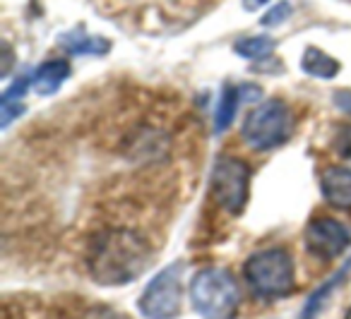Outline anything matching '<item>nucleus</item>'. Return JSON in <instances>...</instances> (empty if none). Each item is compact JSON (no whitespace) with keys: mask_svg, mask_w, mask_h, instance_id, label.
<instances>
[{"mask_svg":"<svg viewBox=\"0 0 351 319\" xmlns=\"http://www.w3.org/2000/svg\"><path fill=\"white\" fill-rule=\"evenodd\" d=\"M289 15H291V5H289V3H279V5L269 8V10L265 12V15H263V25L265 27H274V25H279V22L287 20Z\"/></svg>","mask_w":351,"mask_h":319,"instance_id":"dca6fc26","label":"nucleus"},{"mask_svg":"<svg viewBox=\"0 0 351 319\" xmlns=\"http://www.w3.org/2000/svg\"><path fill=\"white\" fill-rule=\"evenodd\" d=\"M303 73L320 79H332L339 73V63L332 55H327L325 51L315 49V46H308L306 53H303Z\"/></svg>","mask_w":351,"mask_h":319,"instance_id":"9d476101","label":"nucleus"},{"mask_svg":"<svg viewBox=\"0 0 351 319\" xmlns=\"http://www.w3.org/2000/svg\"><path fill=\"white\" fill-rule=\"evenodd\" d=\"M248 180L250 170L243 161L219 156L212 168V194L217 204L229 214H241L248 202Z\"/></svg>","mask_w":351,"mask_h":319,"instance_id":"423d86ee","label":"nucleus"},{"mask_svg":"<svg viewBox=\"0 0 351 319\" xmlns=\"http://www.w3.org/2000/svg\"><path fill=\"white\" fill-rule=\"evenodd\" d=\"M267 0H245V5H248V10H255V8H260V5H265Z\"/></svg>","mask_w":351,"mask_h":319,"instance_id":"6ab92c4d","label":"nucleus"},{"mask_svg":"<svg viewBox=\"0 0 351 319\" xmlns=\"http://www.w3.org/2000/svg\"><path fill=\"white\" fill-rule=\"evenodd\" d=\"M289 132H291V116H289V108L277 99L255 106L245 116V123L241 127L243 140L258 151H267L284 144Z\"/></svg>","mask_w":351,"mask_h":319,"instance_id":"7ed1b4c3","label":"nucleus"},{"mask_svg":"<svg viewBox=\"0 0 351 319\" xmlns=\"http://www.w3.org/2000/svg\"><path fill=\"white\" fill-rule=\"evenodd\" d=\"M181 276L183 264L176 261V264H169L166 269H161L149 281V285H147L140 298V312L147 319H171L181 312Z\"/></svg>","mask_w":351,"mask_h":319,"instance_id":"39448f33","label":"nucleus"},{"mask_svg":"<svg viewBox=\"0 0 351 319\" xmlns=\"http://www.w3.org/2000/svg\"><path fill=\"white\" fill-rule=\"evenodd\" d=\"M245 279L255 293L279 298L293 288V261L284 250H265L245 261Z\"/></svg>","mask_w":351,"mask_h":319,"instance_id":"20e7f679","label":"nucleus"},{"mask_svg":"<svg viewBox=\"0 0 351 319\" xmlns=\"http://www.w3.org/2000/svg\"><path fill=\"white\" fill-rule=\"evenodd\" d=\"M191 300L202 319H231L239 307V285L226 269H202L193 279Z\"/></svg>","mask_w":351,"mask_h":319,"instance_id":"f03ea898","label":"nucleus"},{"mask_svg":"<svg viewBox=\"0 0 351 319\" xmlns=\"http://www.w3.org/2000/svg\"><path fill=\"white\" fill-rule=\"evenodd\" d=\"M68 77H70L68 63H63V60H49V63H44L36 70L32 84H34V92L39 94V97H51V94L58 92L60 84Z\"/></svg>","mask_w":351,"mask_h":319,"instance_id":"1a4fd4ad","label":"nucleus"},{"mask_svg":"<svg viewBox=\"0 0 351 319\" xmlns=\"http://www.w3.org/2000/svg\"><path fill=\"white\" fill-rule=\"evenodd\" d=\"M272 49H274V41L269 36H250V39L236 41V53L248 60L265 58L267 53H272Z\"/></svg>","mask_w":351,"mask_h":319,"instance_id":"4468645a","label":"nucleus"},{"mask_svg":"<svg viewBox=\"0 0 351 319\" xmlns=\"http://www.w3.org/2000/svg\"><path fill=\"white\" fill-rule=\"evenodd\" d=\"M82 319H130V317H125L121 309H113V307L101 305V307H92Z\"/></svg>","mask_w":351,"mask_h":319,"instance_id":"f3484780","label":"nucleus"},{"mask_svg":"<svg viewBox=\"0 0 351 319\" xmlns=\"http://www.w3.org/2000/svg\"><path fill=\"white\" fill-rule=\"evenodd\" d=\"M349 269H351V261L349 264H344L341 266L337 274H332V279L327 281V283H322L320 288L315 290V293L308 298V303H306V307H303V317L301 319H315L317 317V312L322 309V305L327 303V298H330V293L337 288V285L341 283V279H344L346 274H349Z\"/></svg>","mask_w":351,"mask_h":319,"instance_id":"f8f14e48","label":"nucleus"},{"mask_svg":"<svg viewBox=\"0 0 351 319\" xmlns=\"http://www.w3.org/2000/svg\"><path fill=\"white\" fill-rule=\"evenodd\" d=\"M351 233L335 218H313L306 228V245L317 257H337L349 247Z\"/></svg>","mask_w":351,"mask_h":319,"instance_id":"0eeeda50","label":"nucleus"},{"mask_svg":"<svg viewBox=\"0 0 351 319\" xmlns=\"http://www.w3.org/2000/svg\"><path fill=\"white\" fill-rule=\"evenodd\" d=\"M346 319H351V309H349V314H346Z\"/></svg>","mask_w":351,"mask_h":319,"instance_id":"aec40b11","label":"nucleus"},{"mask_svg":"<svg viewBox=\"0 0 351 319\" xmlns=\"http://www.w3.org/2000/svg\"><path fill=\"white\" fill-rule=\"evenodd\" d=\"M149 255V245L142 235L128 228H113L94 240L89 271L101 285H125L147 269Z\"/></svg>","mask_w":351,"mask_h":319,"instance_id":"f257e3e1","label":"nucleus"},{"mask_svg":"<svg viewBox=\"0 0 351 319\" xmlns=\"http://www.w3.org/2000/svg\"><path fill=\"white\" fill-rule=\"evenodd\" d=\"M241 103V89L236 87H224L219 99V106H217V116H215V130L217 132H224L226 127L231 125L236 116V108Z\"/></svg>","mask_w":351,"mask_h":319,"instance_id":"ddd939ff","label":"nucleus"},{"mask_svg":"<svg viewBox=\"0 0 351 319\" xmlns=\"http://www.w3.org/2000/svg\"><path fill=\"white\" fill-rule=\"evenodd\" d=\"M65 49L70 51L73 55H101L108 53L111 44L108 39H101V36H87L84 31H73V34L63 36Z\"/></svg>","mask_w":351,"mask_h":319,"instance_id":"9b49d317","label":"nucleus"},{"mask_svg":"<svg viewBox=\"0 0 351 319\" xmlns=\"http://www.w3.org/2000/svg\"><path fill=\"white\" fill-rule=\"evenodd\" d=\"M322 192L337 209H351V168H327L322 175Z\"/></svg>","mask_w":351,"mask_h":319,"instance_id":"6e6552de","label":"nucleus"},{"mask_svg":"<svg viewBox=\"0 0 351 319\" xmlns=\"http://www.w3.org/2000/svg\"><path fill=\"white\" fill-rule=\"evenodd\" d=\"M22 113H25V103H22V99H5L3 97V101H0V125L8 127L15 118H20Z\"/></svg>","mask_w":351,"mask_h":319,"instance_id":"2eb2a0df","label":"nucleus"},{"mask_svg":"<svg viewBox=\"0 0 351 319\" xmlns=\"http://www.w3.org/2000/svg\"><path fill=\"white\" fill-rule=\"evenodd\" d=\"M27 84H29V79H27V77H20L15 84H12L10 89H8L5 94H3V97H5V99H22V94L27 92Z\"/></svg>","mask_w":351,"mask_h":319,"instance_id":"a211bd4d","label":"nucleus"}]
</instances>
